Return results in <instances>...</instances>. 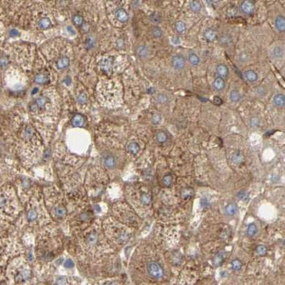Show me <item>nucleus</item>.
I'll return each mask as SVG.
<instances>
[{
    "instance_id": "nucleus-1",
    "label": "nucleus",
    "mask_w": 285,
    "mask_h": 285,
    "mask_svg": "<svg viewBox=\"0 0 285 285\" xmlns=\"http://www.w3.org/2000/svg\"><path fill=\"white\" fill-rule=\"evenodd\" d=\"M84 249L88 252H98L101 250V245L104 244L102 233L97 227H93L85 233L83 237Z\"/></svg>"
},
{
    "instance_id": "nucleus-2",
    "label": "nucleus",
    "mask_w": 285,
    "mask_h": 285,
    "mask_svg": "<svg viewBox=\"0 0 285 285\" xmlns=\"http://www.w3.org/2000/svg\"><path fill=\"white\" fill-rule=\"evenodd\" d=\"M31 272L27 264H22L21 267L16 271L15 275V282L17 284L23 283L29 280L30 277Z\"/></svg>"
},
{
    "instance_id": "nucleus-3",
    "label": "nucleus",
    "mask_w": 285,
    "mask_h": 285,
    "mask_svg": "<svg viewBox=\"0 0 285 285\" xmlns=\"http://www.w3.org/2000/svg\"><path fill=\"white\" fill-rule=\"evenodd\" d=\"M147 270L148 274L151 277L154 279H160L164 275V270L157 262L151 261L147 263Z\"/></svg>"
},
{
    "instance_id": "nucleus-4",
    "label": "nucleus",
    "mask_w": 285,
    "mask_h": 285,
    "mask_svg": "<svg viewBox=\"0 0 285 285\" xmlns=\"http://www.w3.org/2000/svg\"><path fill=\"white\" fill-rule=\"evenodd\" d=\"M172 61V67H174L175 69H177V70L182 69L184 67L185 64H186V61H185L184 57H183L182 55H179L173 56L172 61Z\"/></svg>"
},
{
    "instance_id": "nucleus-5",
    "label": "nucleus",
    "mask_w": 285,
    "mask_h": 285,
    "mask_svg": "<svg viewBox=\"0 0 285 285\" xmlns=\"http://www.w3.org/2000/svg\"><path fill=\"white\" fill-rule=\"evenodd\" d=\"M240 8L241 11L243 13H244L245 15H251L254 12V5L253 2L247 0V1L242 2V4H241Z\"/></svg>"
},
{
    "instance_id": "nucleus-6",
    "label": "nucleus",
    "mask_w": 285,
    "mask_h": 285,
    "mask_svg": "<svg viewBox=\"0 0 285 285\" xmlns=\"http://www.w3.org/2000/svg\"><path fill=\"white\" fill-rule=\"evenodd\" d=\"M103 164L107 168L113 169L116 167V159L112 154H107L103 158Z\"/></svg>"
},
{
    "instance_id": "nucleus-7",
    "label": "nucleus",
    "mask_w": 285,
    "mask_h": 285,
    "mask_svg": "<svg viewBox=\"0 0 285 285\" xmlns=\"http://www.w3.org/2000/svg\"><path fill=\"white\" fill-rule=\"evenodd\" d=\"M27 220L30 222H34L37 221L39 218V209L37 207H30L27 211Z\"/></svg>"
},
{
    "instance_id": "nucleus-8",
    "label": "nucleus",
    "mask_w": 285,
    "mask_h": 285,
    "mask_svg": "<svg viewBox=\"0 0 285 285\" xmlns=\"http://www.w3.org/2000/svg\"><path fill=\"white\" fill-rule=\"evenodd\" d=\"M225 259V252L220 251L214 255L212 259V264L215 267H220L224 262Z\"/></svg>"
},
{
    "instance_id": "nucleus-9",
    "label": "nucleus",
    "mask_w": 285,
    "mask_h": 285,
    "mask_svg": "<svg viewBox=\"0 0 285 285\" xmlns=\"http://www.w3.org/2000/svg\"><path fill=\"white\" fill-rule=\"evenodd\" d=\"M115 17L117 19V20L120 22L124 23L128 21L129 15L126 10L124 9H118L115 12Z\"/></svg>"
},
{
    "instance_id": "nucleus-10",
    "label": "nucleus",
    "mask_w": 285,
    "mask_h": 285,
    "mask_svg": "<svg viewBox=\"0 0 285 285\" xmlns=\"http://www.w3.org/2000/svg\"><path fill=\"white\" fill-rule=\"evenodd\" d=\"M194 190L190 187H186L181 190L180 195L182 199H188L192 198L194 195Z\"/></svg>"
},
{
    "instance_id": "nucleus-11",
    "label": "nucleus",
    "mask_w": 285,
    "mask_h": 285,
    "mask_svg": "<svg viewBox=\"0 0 285 285\" xmlns=\"http://www.w3.org/2000/svg\"><path fill=\"white\" fill-rule=\"evenodd\" d=\"M217 74L219 76L218 77L224 79V78H226L229 74L228 67L225 65H223V64L219 65L217 67Z\"/></svg>"
},
{
    "instance_id": "nucleus-12",
    "label": "nucleus",
    "mask_w": 285,
    "mask_h": 285,
    "mask_svg": "<svg viewBox=\"0 0 285 285\" xmlns=\"http://www.w3.org/2000/svg\"><path fill=\"white\" fill-rule=\"evenodd\" d=\"M238 211V207L237 205L234 202H230L225 207V212L227 216L232 217L237 214Z\"/></svg>"
},
{
    "instance_id": "nucleus-13",
    "label": "nucleus",
    "mask_w": 285,
    "mask_h": 285,
    "mask_svg": "<svg viewBox=\"0 0 285 285\" xmlns=\"http://www.w3.org/2000/svg\"><path fill=\"white\" fill-rule=\"evenodd\" d=\"M274 25L277 29L280 32H284L285 31V19L283 16H278L276 17L274 21Z\"/></svg>"
},
{
    "instance_id": "nucleus-14",
    "label": "nucleus",
    "mask_w": 285,
    "mask_h": 285,
    "mask_svg": "<svg viewBox=\"0 0 285 285\" xmlns=\"http://www.w3.org/2000/svg\"><path fill=\"white\" fill-rule=\"evenodd\" d=\"M137 54L138 57L141 59L147 58L149 55V49L147 46L139 45L137 49Z\"/></svg>"
},
{
    "instance_id": "nucleus-15",
    "label": "nucleus",
    "mask_w": 285,
    "mask_h": 285,
    "mask_svg": "<svg viewBox=\"0 0 285 285\" xmlns=\"http://www.w3.org/2000/svg\"><path fill=\"white\" fill-rule=\"evenodd\" d=\"M127 149L131 154L136 155L138 154L139 150H140V146H139L137 142L131 141V142H129V144H127Z\"/></svg>"
},
{
    "instance_id": "nucleus-16",
    "label": "nucleus",
    "mask_w": 285,
    "mask_h": 285,
    "mask_svg": "<svg viewBox=\"0 0 285 285\" xmlns=\"http://www.w3.org/2000/svg\"><path fill=\"white\" fill-rule=\"evenodd\" d=\"M244 77L247 79V80L250 81V82H254L257 80L258 75L257 72L252 69H248L244 72Z\"/></svg>"
},
{
    "instance_id": "nucleus-17",
    "label": "nucleus",
    "mask_w": 285,
    "mask_h": 285,
    "mask_svg": "<svg viewBox=\"0 0 285 285\" xmlns=\"http://www.w3.org/2000/svg\"><path fill=\"white\" fill-rule=\"evenodd\" d=\"M232 160L234 164H240L244 161V156L240 151H236L232 156Z\"/></svg>"
},
{
    "instance_id": "nucleus-18",
    "label": "nucleus",
    "mask_w": 285,
    "mask_h": 285,
    "mask_svg": "<svg viewBox=\"0 0 285 285\" xmlns=\"http://www.w3.org/2000/svg\"><path fill=\"white\" fill-rule=\"evenodd\" d=\"M273 102L274 105L277 107H283L285 102V97L283 94H276L273 98Z\"/></svg>"
},
{
    "instance_id": "nucleus-19",
    "label": "nucleus",
    "mask_w": 285,
    "mask_h": 285,
    "mask_svg": "<svg viewBox=\"0 0 285 285\" xmlns=\"http://www.w3.org/2000/svg\"><path fill=\"white\" fill-rule=\"evenodd\" d=\"M213 87L217 91H222L225 87V81L223 79L217 77L213 82Z\"/></svg>"
},
{
    "instance_id": "nucleus-20",
    "label": "nucleus",
    "mask_w": 285,
    "mask_h": 285,
    "mask_svg": "<svg viewBox=\"0 0 285 285\" xmlns=\"http://www.w3.org/2000/svg\"><path fill=\"white\" fill-rule=\"evenodd\" d=\"M204 37L207 41H212L216 39L217 32L213 29H207L204 34Z\"/></svg>"
},
{
    "instance_id": "nucleus-21",
    "label": "nucleus",
    "mask_w": 285,
    "mask_h": 285,
    "mask_svg": "<svg viewBox=\"0 0 285 285\" xmlns=\"http://www.w3.org/2000/svg\"><path fill=\"white\" fill-rule=\"evenodd\" d=\"M272 55L274 58H281L284 55V49L280 46H275L272 50Z\"/></svg>"
},
{
    "instance_id": "nucleus-22",
    "label": "nucleus",
    "mask_w": 285,
    "mask_h": 285,
    "mask_svg": "<svg viewBox=\"0 0 285 285\" xmlns=\"http://www.w3.org/2000/svg\"><path fill=\"white\" fill-rule=\"evenodd\" d=\"M156 139L159 143L162 144L168 140V135L164 131H159L156 134Z\"/></svg>"
},
{
    "instance_id": "nucleus-23",
    "label": "nucleus",
    "mask_w": 285,
    "mask_h": 285,
    "mask_svg": "<svg viewBox=\"0 0 285 285\" xmlns=\"http://www.w3.org/2000/svg\"><path fill=\"white\" fill-rule=\"evenodd\" d=\"M72 124L75 127H82L85 124V118L81 114H77L74 117Z\"/></svg>"
},
{
    "instance_id": "nucleus-24",
    "label": "nucleus",
    "mask_w": 285,
    "mask_h": 285,
    "mask_svg": "<svg viewBox=\"0 0 285 285\" xmlns=\"http://www.w3.org/2000/svg\"><path fill=\"white\" fill-rule=\"evenodd\" d=\"M69 65V59L68 57H61V59H59V61H57V66L59 69H63L67 68Z\"/></svg>"
},
{
    "instance_id": "nucleus-25",
    "label": "nucleus",
    "mask_w": 285,
    "mask_h": 285,
    "mask_svg": "<svg viewBox=\"0 0 285 285\" xmlns=\"http://www.w3.org/2000/svg\"><path fill=\"white\" fill-rule=\"evenodd\" d=\"M189 7L193 12H199L202 9V4L199 1H191L189 3Z\"/></svg>"
},
{
    "instance_id": "nucleus-26",
    "label": "nucleus",
    "mask_w": 285,
    "mask_h": 285,
    "mask_svg": "<svg viewBox=\"0 0 285 285\" xmlns=\"http://www.w3.org/2000/svg\"><path fill=\"white\" fill-rule=\"evenodd\" d=\"M174 28H175V30L177 31V32L181 34V33L184 32V31H186L187 26H186V24H185L184 22L178 21L175 23Z\"/></svg>"
},
{
    "instance_id": "nucleus-27",
    "label": "nucleus",
    "mask_w": 285,
    "mask_h": 285,
    "mask_svg": "<svg viewBox=\"0 0 285 285\" xmlns=\"http://www.w3.org/2000/svg\"><path fill=\"white\" fill-rule=\"evenodd\" d=\"M39 27L43 29H48V28L50 27V26H51L50 19L47 17L41 18L39 22Z\"/></svg>"
},
{
    "instance_id": "nucleus-28",
    "label": "nucleus",
    "mask_w": 285,
    "mask_h": 285,
    "mask_svg": "<svg viewBox=\"0 0 285 285\" xmlns=\"http://www.w3.org/2000/svg\"><path fill=\"white\" fill-rule=\"evenodd\" d=\"M188 59L191 65L194 66H197L199 64V62H200V59H199V57L194 52L189 54Z\"/></svg>"
},
{
    "instance_id": "nucleus-29",
    "label": "nucleus",
    "mask_w": 285,
    "mask_h": 285,
    "mask_svg": "<svg viewBox=\"0 0 285 285\" xmlns=\"http://www.w3.org/2000/svg\"><path fill=\"white\" fill-rule=\"evenodd\" d=\"M140 202L142 204L144 205H149L150 204L151 201V197L150 194H149L148 193H142L140 195Z\"/></svg>"
},
{
    "instance_id": "nucleus-30",
    "label": "nucleus",
    "mask_w": 285,
    "mask_h": 285,
    "mask_svg": "<svg viewBox=\"0 0 285 285\" xmlns=\"http://www.w3.org/2000/svg\"><path fill=\"white\" fill-rule=\"evenodd\" d=\"M111 58H107L104 59L101 62V69L105 71H108L111 69Z\"/></svg>"
},
{
    "instance_id": "nucleus-31",
    "label": "nucleus",
    "mask_w": 285,
    "mask_h": 285,
    "mask_svg": "<svg viewBox=\"0 0 285 285\" xmlns=\"http://www.w3.org/2000/svg\"><path fill=\"white\" fill-rule=\"evenodd\" d=\"M257 227L256 224H254V223H252V224L248 225L247 233L249 237L254 236L257 234Z\"/></svg>"
},
{
    "instance_id": "nucleus-32",
    "label": "nucleus",
    "mask_w": 285,
    "mask_h": 285,
    "mask_svg": "<svg viewBox=\"0 0 285 285\" xmlns=\"http://www.w3.org/2000/svg\"><path fill=\"white\" fill-rule=\"evenodd\" d=\"M47 102V99L45 97H40L39 98L37 99V100L35 101V104L34 105L36 108H41V107H45L46 105V104Z\"/></svg>"
},
{
    "instance_id": "nucleus-33",
    "label": "nucleus",
    "mask_w": 285,
    "mask_h": 285,
    "mask_svg": "<svg viewBox=\"0 0 285 285\" xmlns=\"http://www.w3.org/2000/svg\"><path fill=\"white\" fill-rule=\"evenodd\" d=\"M241 98V95L240 92L237 90H232L230 93V99L233 102H237L240 101Z\"/></svg>"
},
{
    "instance_id": "nucleus-34",
    "label": "nucleus",
    "mask_w": 285,
    "mask_h": 285,
    "mask_svg": "<svg viewBox=\"0 0 285 285\" xmlns=\"http://www.w3.org/2000/svg\"><path fill=\"white\" fill-rule=\"evenodd\" d=\"M35 81L37 84H45L48 81V77L45 74H39L36 76Z\"/></svg>"
},
{
    "instance_id": "nucleus-35",
    "label": "nucleus",
    "mask_w": 285,
    "mask_h": 285,
    "mask_svg": "<svg viewBox=\"0 0 285 285\" xmlns=\"http://www.w3.org/2000/svg\"><path fill=\"white\" fill-rule=\"evenodd\" d=\"M172 182H173V179L172 177L171 174H166L164 175V177L162 179V182L163 184H164L165 187H170L172 185Z\"/></svg>"
},
{
    "instance_id": "nucleus-36",
    "label": "nucleus",
    "mask_w": 285,
    "mask_h": 285,
    "mask_svg": "<svg viewBox=\"0 0 285 285\" xmlns=\"http://www.w3.org/2000/svg\"><path fill=\"white\" fill-rule=\"evenodd\" d=\"M231 264H232V269L235 271L240 270L242 267V263L240 260H238V259H234V260H233L232 262H231Z\"/></svg>"
},
{
    "instance_id": "nucleus-37",
    "label": "nucleus",
    "mask_w": 285,
    "mask_h": 285,
    "mask_svg": "<svg viewBox=\"0 0 285 285\" xmlns=\"http://www.w3.org/2000/svg\"><path fill=\"white\" fill-rule=\"evenodd\" d=\"M151 33H152L153 37L157 38V39H159L163 36V31L159 27H154L151 30Z\"/></svg>"
},
{
    "instance_id": "nucleus-38",
    "label": "nucleus",
    "mask_w": 285,
    "mask_h": 285,
    "mask_svg": "<svg viewBox=\"0 0 285 285\" xmlns=\"http://www.w3.org/2000/svg\"><path fill=\"white\" fill-rule=\"evenodd\" d=\"M157 101L160 104H166L169 101V97L164 93H159L157 97Z\"/></svg>"
},
{
    "instance_id": "nucleus-39",
    "label": "nucleus",
    "mask_w": 285,
    "mask_h": 285,
    "mask_svg": "<svg viewBox=\"0 0 285 285\" xmlns=\"http://www.w3.org/2000/svg\"><path fill=\"white\" fill-rule=\"evenodd\" d=\"M232 42V39L229 36H223L220 39V43L222 46H228Z\"/></svg>"
},
{
    "instance_id": "nucleus-40",
    "label": "nucleus",
    "mask_w": 285,
    "mask_h": 285,
    "mask_svg": "<svg viewBox=\"0 0 285 285\" xmlns=\"http://www.w3.org/2000/svg\"><path fill=\"white\" fill-rule=\"evenodd\" d=\"M151 123L154 125H159L161 122V116L159 114H154L151 117Z\"/></svg>"
},
{
    "instance_id": "nucleus-41",
    "label": "nucleus",
    "mask_w": 285,
    "mask_h": 285,
    "mask_svg": "<svg viewBox=\"0 0 285 285\" xmlns=\"http://www.w3.org/2000/svg\"><path fill=\"white\" fill-rule=\"evenodd\" d=\"M149 19H150V21L152 23H156V24H159L161 22V16L157 13H153L151 14L149 17Z\"/></svg>"
},
{
    "instance_id": "nucleus-42",
    "label": "nucleus",
    "mask_w": 285,
    "mask_h": 285,
    "mask_svg": "<svg viewBox=\"0 0 285 285\" xmlns=\"http://www.w3.org/2000/svg\"><path fill=\"white\" fill-rule=\"evenodd\" d=\"M257 253L258 255H260V257H263L264 256L265 254H267V247L264 245H259L257 246V247L256 249Z\"/></svg>"
},
{
    "instance_id": "nucleus-43",
    "label": "nucleus",
    "mask_w": 285,
    "mask_h": 285,
    "mask_svg": "<svg viewBox=\"0 0 285 285\" xmlns=\"http://www.w3.org/2000/svg\"><path fill=\"white\" fill-rule=\"evenodd\" d=\"M237 197H239V199L244 201V202H247V201L249 200L248 193L244 190H242L240 191V192H239L238 194H237Z\"/></svg>"
},
{
    "instance_id": "nucleus-44",
    "label": "nucleus",
    "mask_w": 285,
    "mask_h": 285,
    "mask_svg": "<svg viewBox=\"0 0 285 285\" xmlns=\"http://www.w3.org/2000/svg\"><path fill=\"white\" fill-rule=\"evenodd\" d=\"M257 93L260 97H264L267 94V89L264 86H260L257 89Z\"/></svg>"
},
{
    "instance_id": "nucleus-45",
    "label": "nucleus",
    "mask_w": 285,
    "mask_h": 285,
    "mask_svg": "<svg viewBox=\"0 0 285 285\" xmlns=\"http://www.w3.org/2000/svg\"><path fill=\"white\" fill-rule=\"evenodd\" d=\"M73 22L77 26H80L83 24V18L80 15H75L73 17Z\"/></svg>"
},
{
    "instance_id": "nucleus-46",
    "label": "nucleus",
    "mask_w": 285,
    "mask_h": 285,
    "mask_svg": "<svg viewBox=\"0 0 285 285\" xmlns=\"http://www.w3.org/2000/svg\"><path fill=\"white\" fill-rule=\"evenodd\" d=\"M8 199L5 195L1 194L0 195V208L5 207L7 204Z\"/></svg>"
},
{
    "instance_id": "nucleus-47",
    "label": "nucleus",
    "mask_w": 285,
    "mask_h": 285,
    "mask_svg": "<svg viewBox=\"0 0 285 285\" xmlns=\"http://www.w3.org/2000/svg\"><path fill=\"white\" fill-rule=\"evenodd\" d=\"M67 279L66 277H59L56 280L55 282V284L56 285H67Z\"/></svg>"
},
{
    "instance_id": "nucleus-48",
    "label": "nucleus",
    "mask_w": 285,
    "mask_h": 285,
    "mask_svg": "<svg viewBox=\"0 0 285 285\" xmlns=\"http://www.w3.org/2000/svg\"><path fill=\"white\" fill-rule=\"evenodd\" d=\"M260 124V121L257 117H252L250 120V124L252 127H258Z\"/></svg>"
},
{
    "instance_id": "nucleus-49",
    "label": "nucleus",
    "mask_w": 285,
    "mask_h": 285,
    "mask_svg": "<svg viewBox=\"0 0 285 285\" xmlns=\"http://www.w3.org/2000/svg\"><path fill=\"white\" fill-rule=\"evenodd\" d=\"M32 134H33L32 129H31V127H27V129H26L25 131V137H26V138L29 139V138H30L31 136H32Z\"/></svg>"
},
{
    "instance_id": "nucleus-50",
    "label": "nucleus",
    "mask_w": 285,
    "mask_h": 285,
    "mask_svg": "<svg viewBox=\"0 0 285 285\" xmlns=\"http://www.w3.org/2000/svg\"><path fill=\"white\" fill-rule=\"evenodd\" d=\"M171 41L173 45H179L181 44V39L180 38L177 36H174V37H172V39H171Z\"/></svg>"
},
{
    "instance_id": "nucleus-51",
    "label": "nucleus",
    "mask_w": 285,
    "mask_h": 285,
    "mask_svg": "<svg viewBox=\"0 0 285 285\" xmlns=\"http://www.w3.org/2000/svg\"><path fill=\"white\" fill-rule=\"evenodd\" d=\"M78 101H79V102L81 104L86 103L87 101V98L86 95H85V94H79V96L78 97Z\"/></svg>"
},
{
    "instance_id": "nucleus-52",
    "label": "nucleus",
    "mask_w": 285,
    "mask_h": 285,
    "mask_svg": "<svg viewBox=\"0 0 285 285\" xmlns=\"http://www.w3.org/2000/svg\"><path fill=\"white\" fill-rule=\"evenodd\" d=\"M65 267L66 268H68V269L72 268L74 267V262L71 260H66V262H65Z\"/></svg>"
},
{
    "instance_id": "nucleus-53",
    "label": "nucleus",
    "mask_w": 285,
    "mask_h": 285,
    "mask_svg": "<svg viewBox=\"0 0 285 285\" xmlns=\"http://www.w3.org/2000/svg\"><path fill=\"white\" fill-rule=\"evenodd\" d=\"M18 34H19V32H18L17 29H11L10 31H9V35H10L11 37H15V36H17Z\"/></svg>"
},
{
    "instance_id": "nucleus-54",
    "label": "nucleus",
    "mask_w": 285,
    "mask_h": 285,
    "mask_svg": "<svg viewBox=\"0 0 285 285\" xmlns=\"http://www.w3.org/2000/svg\"><path fill=\"white\" fill-rule=\"evenodd\" d=\"M201 205H202V207H206L207 205H208V201H207L206 199H202V201H201Z\"/></svg>"
},
{
    "instance_id": "nucleus-55",
    "label": "nucleus",
    "mask_w": 285,
    "mask_h": 285,
    "mask_svg": "<svg viewBox=\"0 0 285 285\" xmlns=\"http://www.w3.org/2000/svg\"><path fill=\"white\" fill-rule=\"evenodd\" d=\"M104 285H118L116 282H107Z\"/></svg>"
},
{
    "instance_id": "nucleus-56",
    "label": "nucleus",
    "mask_w": 285,
    "mask_h": 285,
    "mask_svg": "<svg viewBox=\"0 0 285 285\" xmlns=\"http://www.w3.org/2000/svg\"><path fill=\"white\" fill-rule=\"evenodd\" d=\"M37 90H38V89H34V91H33V92H32V93H31V94H35V93H36V92H37Z\"/></svg>"
}]
</instances>
